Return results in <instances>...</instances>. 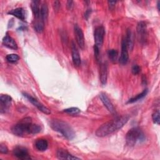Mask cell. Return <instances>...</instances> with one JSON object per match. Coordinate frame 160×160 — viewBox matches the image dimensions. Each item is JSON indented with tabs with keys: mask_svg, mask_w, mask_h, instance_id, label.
Wrapping results in <instances>:
<instances>
[{
	"mask_svg": "<svg viewBox=\"0 0 160 160\" xmlns=\"http://www.w3.org/2000/svg\"><path fill=\"white\" fill-rule=\"evenodd\" d=\"M129 116L126 115L118 116L109 121L101 126L96 131V135L98 137H105L122 128L128 121Z\"/></svg>",
	"mask_w": 160,
	"mask_h": 160,
	"instance_id": "cell-1",
	"label": "cell"
},
{
	"mask_svg": "<svg viewBox=\"0 0 160 160\" xmlns=\"http://www.w3.org/2000/svg\"><path fill=\"white\" fill-rule=\"evenodd\" d=\"M51 128L61 133L68 140H72L75 137V132L71 126L65 121L59 119H52L50 122Z\"/></svg>",
	"mask_w": 160,
	"mask_h": 160,
	"instance_id": "cell-2",
	"label": "cell"
},
{
	"mask_svg": "<svg viewBox=\"0 0 160 160\" xmlns=\"http://www.w3.org/2000/svg\"><path fill=\"white\" fill-rule=\"evenodd\" d=\"M146 136L144 132L138 127L130 129L126 135V143L129 146H133L137 143H141L144 142Z\"/></svg>",
	"mask_w": 160,
	"mask_h": 160,
	"instance_id": "cell-3",
	"label": "cell"
},
{
	"mask_svg": "<svg viewBox=\"0 0 160 160\" xmlns=\"http://www.w3.org/2000/svg\"><path fill=\"white\" fill-rule=\"evenodd\" d=\"M32 124L31 118H24L11 128V132L18 136H22L27 134H31V128Z\"/></svg>",
	"mask_w": 160,
	"mask_h": 160,
	"instance_id": "cell-4",
	"label": "cell"
},
{
	"mask_svg": "<svg viewBox=\"0 0 160 160\" xmlns=\"http://www.w3.org/2000/svg\"><path fill=\"white\" fill-rule=\"evenodd\" d=\"M136 31L138 39L141 44H145L147 39V27L146 24L144 21H140L137 24Z\"/></svg>",
	"mask_w": 160,
	"mask_h": 160,
	"instance_id": "cell-5",
	"label": "cell"
},
{
	"mask_svg": "<svg viewBox=\"0 0 160 160\" xmlns=\"http://www.w3.org/2000/svg\"><path fill=\"white\" fill-rule=\"evenodd\" d=\"M105 34L104 28L101 26H98L94 32V45L100 48L104 41V37Z\"/></svg>",
	"mask_w": 160,
	"mask_h": 160,
	"instance_id": "cell-6",
	"label": "cell"
},
{
	"mask_svg": "<svg viewBox=\"0 0 160 160\" xmlns=\"http://www.w3.org/2000/svg\"><path fill=\"white\" fill-rule=\"evenodd\" d=\"M12 98L8 94H1L0 96V112L6 113L10 108Z\"/></svg>",
	"mask_w": 160,
	"mask_h": 160,
	"instance_id": "cell-7",
	"label": "cell"
},
{
	"mask_svg": "<svg viewBox=\"0 0 160 160\" xmlns=\"http://www.w3.org/2000/svg\"><path fill=\"white\" fill-rule=\"evenodd\" d=\"M22 94H23V96L26 99H28L30 102H31L34 106H36L42 112H43L46 114H51V111L48 108L44 106L42 104H41L40 102H39L36 98H34V97L31 96V95H29L27 93H22Z\"/></svg>",
	"mask_w": 160,
	"mask_h": 160,
	"instance_id": "cell-8",
	"label": "cell"
},
{
	"mask_svg": "<svg viewBox=\"0 0 160 160\" xmlns=\"http://www.w3.org/2000/svg\"><path fill=\"white\" fill-rule=\"evenodd\" d=\"M13 155L20 159H30L31 157L28 149L22 146H17L13 149Z\"/></svg>",
	"mask_w": 160,
	"mask_h": 160,
	"instance_id": "cell-9",
	"label": "cell"
},
{
	"mask_svg": "<svg viewBox=\"0 0 160 160\" xmlns=\"http://www.w3.org/2000/svg\"><path fill=\"white\" fill-rule=\"evenodd\" d=\"M74 35L76 37V41L78 46L81 49H83L84 48L85 42H84V34L81 28H79L77 24H76L74 28Z\"/></svg>",
	"mask_w": 160,
	"mask_h": 160,
	"instance_id": "cell-10",
	"label": "cell"
},
{
	"mask_svg": "<svg viewBox=\"0 0 160 160\" xmlns=\"http://www.w3.org/2000/svg\"><path fill=\"white\" fill-rule=\"evenodd\" d=\"M128 59H129V54H128V48L126 44L125 39H123L121 42V52L120 58L119 59V62L121 64L124 65L128 62Z\"/></svg>",
	"mask_w": 160,
	"mask_h": 160,
	"instance_id": "cell-11",
	"label": "cell"
},
{
	"mask_svg": "<svg viewBox=\"0 0 160 160\" xmlns=\"http://www.w3.org/2000/svg\"><path fill=\"white\" fill-rule=\"evenodd\" d=\"M99 98L101 99V101L103 103L104 106L106 108V109L112 114H114L116 112L112 102H111L109 98L107 96V95L104 92H101L99 94Z\"/></svg>",
	"mask_w": 160,
	"mask_h": 160,
	"instance_id": "cell-12",
	"label": "cell"
},
{
	"mask_svg": "<svg viewBox=\"0 0 160 160\" xmlns=\"http://www.w3.org/2000/svg\"><path fill=\"white\" fill-rule=\"evenodd\" d=\"M71 54L74 64L76 66H79L81 62V56L76 46L73 42L71 43Z\"/></svg>",
	"mask_w": 160,
	"mask_h": 160,
	"instance_id": "cell-13",
	"label": "cell"
},
{
	"mask_svg": "<svg viewBox=\"0 0 160 160\" xmlns=\"http://www.w3.org/2000/svg\"><path fill=\"white\" fill-rule=\"evenodd\" d=\"M2 44L4 46L12 50H17L18 49V45L16 41L8 33H6L2 39Z\"/></svg>",
	"mask_w": 160,
	"mask_h": 160,
	"instance_id": "cell-14",
	"label": "cell"
},
{
	"mask_svg": "<svg viewBox=\"0 0 160 160\" xmlns=\"http://www.w3.org/2000/svg\"><path fill=\"white\" fill-rule=\"evenodd\" d=\"M56 156L59 159H79V158L72 155L66 150L62 149H59L57 151Z\"/></svg>",
	"mask_w": 160,
	"mask_h": 160,
	"instance_id": "cell-15",
	"label": "cell"
},
{
	"mask_svg": "<svg viewBox=\"0 0 160 160\" xmlns=\"http://www.w3.org/2000/svg\"><path fill=\"white\" fill-rule=\"evenodd\" d=\"M39 1H32L31 2V9L35 18V21H41L40 19V8H39Z\"/></svg>",
	"mask_w": 160,
	"mask_h": 160,
	"instance_id": "cell-16",
	"label": "cell"
},
{
	"mask_svg": "<svg viewBox=\"0 0 160 160\" xmlns=\"http://www.w3.org/2000/svg\"><path fill=\"white\" fill-rule=\"evenodd\" d=\"M8 13L9 14H11V15H12V16L16 17L17 18L19 19L20 20H22V21L25 20V18H26L25 11L22 8H17L13 9L9 11Z\"/></svg>",
	"mask_w": 160,
	"mask_h": 160,
	"instance_id": "cell-17",
	"label": "cell"
},
{
	"mask_svg": "<svg viewBox=\"0 0 160 160\" xmlns=\"http://www.w3.org/2000/svg\"><path fill=\"white\" fill-rule=\"evenodd\" d=\"M100 81L102 84L105 85L107 82L108 78V69L107 66L104 63H101L100 66Z\"/></svg>",
	"mask_w": 160,
	"mask_h": 160,
	"instance_id": "cell-18",
	"label": "cell"
},
{
	"mask_svg": "<svg viewBox=\"0 0 160 160\" xmlns=\"http://www.w3.org/2000/svg\"><path fill=\"white\" fill-rule=\"evenodd\" d=\"M36 149L39 151H44L48 147V141L45 139H38L34 143Z\"/></svg>",
	"mask_w": 160,
	"mask_h": 160,
	"instance_id": "cell-19",
	"label": "cell"
},
{
	"mask_svg": "<svg viewBox=\"0 0 160 160\" xmlns=\"http://www.w3.org/2000/svg\"><path fill=\"white\" fill-rule=\"evenodd\" d=\"M128 49L132 50L134 46V40H133V34L130 29H128L126 32V38H124Z\"/></svg>",
	"mask_w": 160,
	"mask_h": 160,
	"instance_id": "cell-20",
	"label": "cell"
},
{
	"mask_svg": "<svg viewBox=\"0 0 160 160\" xmlns=\"http://www.w3.org/2000/svg\"><path fill=\"white\" fill-rule=\"evenodd\" d=\"M48 17V7L46 2H44L40 8V19L44 22Z\"/></svg>",
	"mask_w": 160,
	"mask_h": 160,
	"instance_id": "cell-21",
	"label": "cell"
},
{
	"mask_svg": "<svg viewBox=\"0 0 160 160\" xmlns=\"http://www.w3.org/2000/svg\"><path fill=\"white\" fill-rule=\"evenodd\" d=\"M148 93V89H146L144 90H143L142 92H141V93L138 94V95H136V96L133 97V98H131V99H129V101H128V103H133V102H135L141 99H142L144 97L146 96V95Z\"/></svg>",
	"mask_w": 160,
	"mask_h": 160,
	"instance_id": "cell-22",
	"label": "cell"
},
{
	"mask_svg": "<svg viewBox=\"0 0 160 160\" xmlns=\"http://www.w3.org/2000/svg\"><path fill=\"white\" fill-rule=\"evenodd\" d=\"M108 54L111 61L112 62H116L117 61L118 53L116 49H109L108 52Z\"/></svg>",
	"mask_w": 160,
	"mask_h": 160,
	"instance_id": "cell-23",
	"label": "cell"
},
{
	"mask_svg": "<svg viewBox=\"0 0 160 160\" xmlns=\"http://www.w3.org/2000/svg\"><path fill=\"white\" fill-rule=\"evenodd\" d=\"M6 59L10 63H15L19 61V56L16 54H9L6 56Z\"/></svg>",
	"mask_w": 160,
	"mask_h": 160,
	"instance_id": "cell-24",
	"label": "cell"
},
{
	"mask_svg": "<svg viewBox=\"0 0 160 160\" xmlns=\"http://www.w3.org/2000/svg\"><path fill=\"white\" fill-rule=\"evenodd\" d=\"M44 22L41 21H36L34 24V29L38 32H41L44 29Z\"/></svg>",
	"mask_w": 160,
	"mask_h": 160,
	"instance_id": "cell-25",
	"label": "cell"
},
{
	"mask_svg": "<svg viewBox=\"0 0 160 160\" xmlns=\"http://www.w3.org/2000/svg\"><path fill=\"white\" fill-rule=\"evenodd\" d=\"M64 112L68 114H70V115H76V114H79L81 112V111L78 108L72 107V108H67V109H64Z\"/></svg>",
	"mask_w": 160,
	"mask_h": 160,
	"instance_id": "cell-26",
	"label": "cell"
},
{
	"mask_svg": "<svg viewBox=\"0 0 160 160\" xmlns=\"http://www.w3.org/2000/svg\"><path fill=\"white\" fill-rule=\"evenodd\" d=\"M41 131V128L38 124H32L31 128V134H34L40 132Z\"/></svg>",
	"mask_w": 160,
	"mask_h": 160,
	"instance_id": "cell-27",
	"label": "cell"
},
{
	"mask_svg": "<svg viewBox=\"0 0 160 160\" xmlns=\"http://www.w3.org/2000/svg\"><path fill=\"white\" fill-rule=\"evenodd\" d=\"M152 118L153 120V122L155 124H159V121H160V119H159V110L156 111L152 115Z\"/></svg>",
	"mask_w": 160,
	"mask_h": 160,
	"instance_id": "cell-28",
	"label": "cell"
},
{
	"mask_svg": "<svg viewBox=\"0 0 160 160\" xmlns=\"http://www.w3.org/2000/svg\"><path fill=\"white\" fill-rule=\"evenodd\" d=\"M94 56H95V58L96 59L97 61H99V48L96 46H94Z\"/></svg>",
	"mask_w": 160,
	"mask_h": 160,
	"instance_id": "cell-29",
	"label": "cell"
},
{
	"mask_svg": "<svg viewBox=\"0 0 160 160\" xmlns=\"http://www.w3.org/2000/svg\"><path fill=\"white\" fill-rule=\"evenodd\" d=\"M131 71H132V72L133 74L136 75V74H138L139 73V72L141 71V68L138 66V65H134L132 67V69H131Z\"/></svg>",
	"mask_w": 160,
	"mask_h": 160,
	"instance_id": "cell-30",
	"label": "cell"
},
{
	"mask_svg": "<svg viewBox=\"0 0 160 160\" xmlns=\"http://www.w3.org/2000/svg\"><path fill=\"white\" fill-rule=\"evenodd\" d=\"M0 152L1 153H2V154H6L8 152V149L7 146L2 143L0 144Z\"/></svg>",
	"mask_w": 160,
	"mask_h": 160,
	"instance_id": "cell-31",
	"label": "cell"
},
{
	"mask_svg": "<svg viewBox=\"0 0 160 160\" xmlns=\"http://www.w3.org/2000/svg\"><path fill=\"white\" fill-rule=\"evenodd\" d=\"M60 5H61V4H60V2H59V1H55L54 2V5H53L54 11H58L59 9V8H60Z\"/></svg>",
	"mask_w": 160,
	"mask_h": 160,
	"instance_id": "cell-32",
	"label": "cell"
},
{
	"mask_svg": "<svg viewBox=\"0 0 160 160\" xmlns=\"http://www.w3.org/2000/svg\"><path fill=\"white\" fill-rule=\"evenodd\" d=\"M108 6H109V9L112 10L114 8V7H115V4L116 3V1H109L108 2Z\"/></svg>",
	"mask_w": 160,
	"mask_h": 160,
	"instance_id": "cell-33",
	"label": "cell"
},
{
	"mask_svg": "<svg viewBox=\"0 0 160 160\" xmlns=\"http://www.w3.org/2000/svg\"><path fill=\"white\" fill-rule=\"evenodd\" d=\"M73 6V1H68L67 2V8L68 9H71Z\"/></svg>",
	"mask_w": 160,
	"mask_h": 160,
	"instance_id": "cell-34",
	"label": "cell"
},
{
	"mask_svg": "<svg viewBox=\"0 0 160 160\" xmlns=\"http://www.w3.org/2000/svg\"><path fill=\"white\" fill-rule=\"evenodd\" d=\"M90 14H91V9H88V10L86 11V12L84 13V16H85V18H86V19H88V17L90 15Z\"/></svg>",
	"mask_w": 160,
	"mask_h": 160,
	"instance_id": "cell-35",
	"label": "cell"
},
{
	"mask_svg": "<svg viewBox=\"0 0 160 160\" xmlns=\"http://www.w3.org/2000/svg\"><path fill=\"white\" fill-rule=\"evenodd\" d=\"M157 5H158V10H159V1H158Z\"/></svg>",
	"mask_w": 160,
	"mask_h": 160,
	"instance_id": "cell-36",
	"label": "cell"
}]
</instances>
